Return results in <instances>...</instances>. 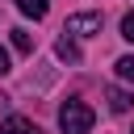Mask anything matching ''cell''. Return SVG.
Listing matches in <instances>:
<instances>
[{"label": "cell", "instance_id": "6da1fadb", "mask_svg": "<svg viewBox=\"0 0 134 134\" xmlns=\"http://www.w3.org/2000/svg\"><path fill=\"white\" fill-rule=\"evenodd\" d=\"M96 121V113L84 105V100H63L59 105V130L63 134H88Z\"/></svg>", "mask_w": 134, "mask_h": 134}, {"label": "cell", "instance_id": "7a4b0ae2", "mask_svg": "<svg viewBox=\"0 0 134 134\" xmlns=\"http://www.w3.org/2000/svg\"><path fill=\"white\" fill-rule=\"evenodd\" d=\"M63 34H71V38H92V34H100V13H71L67 25H63Z\"/></svg>", "mask_w": 134, "mask_h": 134}, {"label": "cell", "instance_id": "3957f363", "mask_svg": "<svg viewBox=\"0 0 134 134\" xmlns=\"http://www.w3.org/2000/svg\"><path fill=\"white\" fill-rule=\"evenodd\" d=\"M105 96H109V109H113V113H130V105H134V96H130L126 88H117V84H109Z\"/></svg>", "mask_w": 134, "mask_h": 134}, {"label": "cell", "instance_id": "277c9868", "mask_svg": "<svg viewBox=\"0 0 134 134\" xmlns=\"http://www.w3.org/2000/svg\"><path fill=\"white\" fill-rule=\"evenodd\" d=\"M0 134H42L29 117H4L0 121Z\"/></svg>", "mask_w": 134, "mask_h": 134}, {"label": "cell", "instance_id": "5b68a950", "mask_svg": "<svg viewBox=\"0 0 134 134\" xmlns=\"http://www.w3.org/2000/svg\"><path fill=\"white\" fill-rule=\"evenodd\" d=\"M17 8H21L25 17H34V21H42V17H46V8H50V0H17Z\"/></svg>", "mask_w": 134, "mask_h": 134}, {"label": "cell", "instance_id": "8992f818", "mask_svg": "<svg viewBox=\"0 0 134 134\" xmlns=\"http://www.w3.org/2000/svg\"><path fill=\"white\" fill-rule=\"evenodd\" d=\"M54 50H59V59H67V63H80V46H75V42H71V34H63V38H59V46H54Z\"/></svg>", "mask_w": 134, "mask_h": 134}, {"label": "cell", "instance_id": "52a82bcc", "mask_svg": "<svg viewBox=\"0 0 134 134\" xmlns=\"http://www.w3.org/2000/svg\"><path fill=\"white\" fill-rule=\"evenodd\" d=\"M8 34H13V46H17L21 54H29V50H34V38H29L25 29H8Z\"/></svg>", "mask_w": 134, "mask_h": 134}, {"label": "cell", "instance_id": "ba28073f", "mask_svg": "<svg viewBox=\"0 0 134 134\" xmlns=\"http://www.w3.org/2000/svg\"><path fill=\"white\" fill-rule=\"evenodd\" d=\"M117 75L134 84V54H126V59H117Z\"/></svg>", "mask_w": 134, "mask_h": 134}, {"label": "cell", "instance_id": "9c48e42d", "mask_svg": "<svg viewBox=\"0 0 134 134\" xmlns=\"http://www.w3.org/2000/svg\"><path fill=\"white\" fill-rule=\"evenodd\" d=\"M121 38H126V42H134V13H126V17H121Z\"/></svg>", "mask_w": 134, "mask_h": 134}, {"label": "cell", "instance_id": "30bf717a", "mask_svg": "<svg viewBox=\"0 0 134 134\" xmlns=\"http://www.w3.org/2000/svg\"><path fill=\"white\" fill-rule=\"evenodd\" d=\"M4 71H8V50L0 46V75H4Z\"/></svg>", "mask_w": 134, "mask_h": 134}, {"label": "cell", "instance_id": "8fae6325", "mask_svg": "<svg viewBox=\"0 0 134 134\" xmlns=\"http://www.w3.org/2000/svg\"><path fill=\"white\" fill-rule=\"evenodd\" d=\"M130 134H134V130H130Z\"/></svg>", "mask_w": 134, "mask_h": 134}]
</instances>
